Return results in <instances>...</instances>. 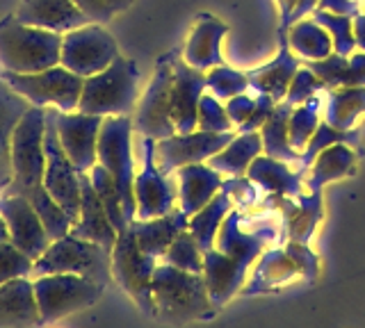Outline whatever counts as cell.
I'll use <instances>...</instances> for the list:
<instances>
[{
  "mask_svg": "<svg viewBox=\"0 0 365 328\" xmlns=\"http://www.w3.org/2000/svg\"><path fill=\"white\" fill-rule=\"evenodd\" d=\"M212 303L203 274L182 271L174 265H155L153 271V317L167 324L210 319Z\"/></svg>",
  "mask_w": 365,
  "mask_h": 328,
  "instance_id": "1",
  "label": "cell"
},
{
  "mask_svg": "<svg viewBox=\"0 0 365 328\" xmlns=\"http://www.w3.org/2000/svg\"><path fill=\"white\" fill-rule=\"evenodd\" d=\"M62 35L43 28L26 26L16 16L0 23V64L5 71L32 73L60 64Z\"/></svg>",
  "mask_w": 365,
  "mask_h": 328,
  "instance_id": "2",
  "label": "cell"
},
{
  "mask_svg": "<svg viewBox=\"0 0 365 328\" xmlns=\"http://www.w3.org/2000/svg\"><path fill=\"white\" fill-rule=\"evenodd\" d=\"M137 85H140L137 64L117 55L110 66L85 78L78 110L98 117L130 115L137 105Z\"/></svg>",
  "mask_w": 365,
  "mask_h": 328,
  "instance_id": "3",
  "label": "cell"
},
{
  "mask_svg": "<svg viewBox=\"0 0 365 328\" xmlns=\"http://www.w3.org/2000/svg\"><path fill=\"white\" fill-rule=\"evenodd\" d=\"M112 251L96 242L83 240L76 235L57 237L48 244V248L34 260V276L43 274H78L101 282L108 287L112 278Z\"/></svg>",
  "mask_w": 365,
  "mask_h": 328,
  "instance_id": "4",
  "label": "cell"
},
{
  "mask_svg": "<svg viewBox=\"0 0 365 328\" xmlns=\"http://www.w3.org/2000/svg\"><path fill=\"white\" fill-rule=\"evenodd\" d=\"M43 132H46V107L30 105L26 115L16 123L11 134V183L5 191L9 194H23L34 187L43 185V169H46V149H43Z\"/></svg>",
  "mask_w": 365,
  "mask_h": 328,
  "instance_id": "5",
  "label": "cell"
},
{
  "mask_svg": "<svg viewBox=\"0 0 365 328\" xmlns=\"http://www.w3.org/2000/svg\"><path fill=\"white\" fill-rule=\"evenodd\" d=\"M0 80H5L30 105L73 112L78 110L85 78L76 75L62 64H55L48 66V69L32 71V73H14L3 69L0 71Z\"/></svg>",
  "mask_w": 365,
  "mask_h": 328,
  "instance_id": "6",
  "label": "cell"
},
{
  "mask_svg": "<svg viewBox=\"0 0 365 328\" xmlns=\"http://www.w3.org/2000/svg\"><path fill=\"white\" fill-rule=\"evenodd\" d=\"M32 285L41 324H53L73 312L87 310L94 303H98L103 292H106V285L78 274L34 276Z\"/></svg>",
  "mask_w": 365,
  "mask_h": 328,
  "instance_id": "7",
  "label": "cell"
},
{
  "mask_svg": "<svg viewBox=\"0 0 365 328\" xmlns=\"http://www.w3.org/2000/svg\"><path fill=\"white\" fill-rule=\"evenodd\" d=\"M133 119L130 115L106 117L98 132V164H103L114 178L119 191L123 212L128 221L135 219V160H133Z\"/></svg>",
  "mask_w": 365,
  "mask_h": 328,
  "instance_id": "8",
  "label": "cell"
},
{
  "mask_svg": "<svg viewBox=\"0 0 365 328\" xmlns=\"http://www.w3.org/2000/svg\"><path fill=\"white\" fill-rule=\"evenodd\" d=\"M112 278L135 301L144 314L153 317V271L155 258L146 255L135 240L130 226L117 235L112 246Z\"/></svg>",
  "mask_w": 365,
  "mask_h": 328,
  "instance_id": "9",
  "label": "cell"
},
{
  "mask_svg": "<svg viewBox=\"0 0 365 328\" xmlns=\"http://www.w3.org/2000/svg\"><path fill=\"white\" fill-rule=\"evenodd\" d=\"M119 55V46L103 23H87L62 35L60 64L80 78H89L110 66Z\"/></svg>",
  "mask_w": 365,
  "mask_h": 328,
  "instance_id": "10",
  "label": "cell"
},
{
  "mask_svg": "<svg viewBox=\"0 0 365 328\" xmlns=\"http://www.w3.org/2000/svg\"><path fill=\"white\" fill-rule=\"evenodd\" d=\"M171 85H174V55H167L158 62L155 73L135 112L133 126L142 137L158 142L176 132L171 117Z\"/></svg>",
  "mask_w": 365,
  "mask_h": 328,
  "instance_id": "11",
  "label": "cell"
},
{
  "mask_svg": "<svg viewBox=\"0 0 365 328\" xmlns=\"http://www.w3.org/2000/svg\"><path fill=\"white\" fill-rule=\"evenodd\" d=\"M43 149H46L43 187L66 210L68 217L76 221L80 212V171L68 160V155L64 153L60 144V137H57L53 107H46Z\"/></svg>",
  "mask_w": 365,
  "mask_h": 328,
  "instance_id": "12",
  "label": "cell"
},
{
  "mask_svg": "<svg viewBox=\"0 0 365 328\" xmlns=\"http://www.w3.org/2000/svg\"><path fill=\"white\" fill-rule=\"evenodd\" d=\"M135 219L163 217L176 208L178 185L171 183L158 169L155 162V139L144 137L142 142V169L135 174Z\"/></svg>",
  "mask_w": 365,
  "mask_h": 328,
  "instance_id": "13",
  "label": "cell"
},
{
  "mask_svg": "<svg viewBox=\"0 0 365 328\" xmlns=\"http://www.w3.org/2000/svg\"><path fill=\"white\" fill-rule=\"evenodd\" d=\"M237 134V130L226 132H208V130H192V132H174L171 137L155 142V162L165 176H171L176 169L185 164L208 162L215 153H220L224 146Z\"/></svg>",
  "mask_w": 365,
  "mask_h": 328,
  "instance_id": "14",
  "label": "cell"
},
{
  "mask_svg": "<svg viewBox=\"0 0 365 328\" xmlns=\"http://www.w3.org/2000/svg\"><path fill=\"white\" fill-rule=\"evenodd\" d=\"M57 137L68 160L80 174H89L91 166L98 162V132L103 126V119L98 115H87V112H60L53 107Z\"/></svg>",
  "mask_w": 365,
  "mask_h": 328,
  "instance_id": "15",
  "label": "cell"
},
{
  "mask_svg": "<svg viewBox=\"0 0 365 328\" xmlns=\"http://www.w3.org/2000/svg\"><path fill=\"white\" fill-rule=\"evenodd\" d=\"M0 214L5 219L9 242L19 246L23 253H28L32 260H37L53 242L37 210L23 194L0 191Z\"/></svg>",
  "mask_w": 365,
  "mask_h": 328,
  "instance_id": "16",
  "label": "cell"
},
{
  "mask_svg": "<svg viewBox=\"0 0 365 328\" xmlns=\"http://www.w3.org/2000/svg\"><path fill=\"white\" fill-rule=\"evenodd\" d=\"M205 92V71L194 69L185 60L174 58V85H171V117L176 132L197 130L199 100Z\"/></svg>",
  "mask_w": 365,
  "mask_h": 328,
  "instance_id": "17",
  "label": "cell"
},
{
  "mask_svg": "<svg viewBox=\"0 0 365 328\" xmlns=\"http://www.w3.org/2000/svg\"><path fill=\"white\" fill-rule=\"evenodd\" d=\"M68 233L106 246L108 251H112L114 242H117L119 233L112 226L106 208H103L96 189L91 185L89 174H80V212L76 221L71 223V231Z\"/></svg>",
  "mask_w": 365,
  "mask_h": 328,
  "instance_id": "18",
  "label": "cell"
},
{
  "mask_svg": "<svg viewBox=\"0 0 365 328\" xmlns=\"http://www.w3.org/2000/svg\"><path fill=\"white\" fill-rule=\"evenodd\" d=\"M14 16L26 26L60 32V35L91 23L73 0H23Z\"/></svg>",
  "mask_w": 365,
  "mask_h": 328,
  "instance_id": "19",
  "label": "cell"
},
{
  "mask_svg": "<svg viewBox=\"0 0 365 328\" xmlns=\"http://www.w3.org/2000/svg\"><path fill=\"white\" fill-rule=\"evenodd\" d=\"M176 185H178V208L192 217L208 203L224 185V174L212 169L208 162L185 164L176 169Z\"/></svg>",
  "mask_w": 365,
  "mask_h": 328,
  "instance_id": "20",
  "label": "cell"
},
{
  "mask_svg": "<svg viewBox=\"0 0 365 328\" xmlns=\"http://www.w3.org/2000/svg\"><path fill=\"white\" fill-rule=\"evenodd\" d=\"M247 271H249L247 265L222 251H217L215 246L203 251V280L217 308L224 305L245 285Z\"/></svg>",
  "mask_w": 365,
  "mask_h": 328,
  "instance_id": "21",
  "label": "cell"
},
{
  "mask_svg": "<svg viewBox=\"0 0 365 328\" xmlns=\"http://www.w3.org/2000/svg\"><path fill=\"white\" fill-rule=\"evenodd\" d=\"M41 317L30 276L0 282V328L39 326Z\"/></svg>",
  "mask_w": 365,
  "mask_h": 328,
  "instance_id": "22",
  "label": "cell"
},
{
  "mask_svg": "<svg viewBox=\"0 0 365 328\" xmlns=\"http://www.w3.org/2000/svg\"><path fill=\"white\" fill-rule=\"evenodd\" d=\"M226 32H228V26L222 23L220 18H215L210 14H201L185 43L182 60L201 71H208L217 64H224L222 39L226 37Z\"/></svg>",
  "mask_w": 365,
  "mask_h": 328,
  "instance_id": "23",
  "label": "cell"
},
{
  "mask_svg": "<svg viewBox=\"0 0 365 328\" xmlns=\"http://www.w3.org/2000/svg\"><path fill=\"white\" fill-rule=\"evenodd\" d=\"M242 221H245V214L231 210L228 217L224 219L220 233H217V240H215V248L222 251L226 255H231L235 260H240L242 265L251 267L256 263V258L260 255L262 246L274 235L272 228H260L258 233H245L242 231Z\"/></svg>",
  "mask_w": 365,
  "mask_h": 328,
  "instance_id": "24",
  "label": "cell"
},
{
  "mask_svg": "<svg viewBox=\"0 0 365 328\" xmlns=\"http://www.w3.org/2000/svg\"><path fill=\"white\" fill-rule=\"evenodd\" d=\"M190 217L180 208H174L171 212L163 214V217L153 219H133L130 231L135 233V240L140 248L151 258H163L171 242L187 228Z\"/></svg>",
  "mask_w": 365,
  "mask_h": 328,
  "instance_id": "25",
  "label": "cell"
},
{
  "mask_svg": "<svg viewBox=\"0 0 365 328\" xmlns=\"http://www.w3.org/2000/svg\"><path fill=\"white\" fill-rule=\"evenodd\" d=\"M279 43H281V48H279L277 58L267 62L265 66H260V69L247 71L251 89H256L260 94H269L277 103L285 98L292 78H294L297 69H299V60L292 55V48H290L288 37H285L283 30H279Z\"/></svg>",
  "mask_w": 365,
  "mask_h": 328,
  "instance_id": "26",
  "label": "cell"
},
{
  "mask_svg": "<svg viewBox=\"0 0 365 328\" xmlns=\"http://www.w3.org/2000/svg\"><path fill=\"white\" fill-rule=\"evenodd\" d=\"M30 103L16 94L5 80H0V191H5L11 183V134L16 123L26 115Z\"/></svg>",
  "mask_w": 365,
  "mask_h": 328,
  "instance_id": "27",
  "label": "cell"
},
{
  "mask_svg": "<svg viewBox=\"0 0 365 328\" xmlns=\"http://www.w3.org/2000/svg\"><path fill=\"white\" fill-rule=\"evenodd\" d=\"M288 164L290 162L274 160V157L262 153V155H258L256 160L249 164L247 178L254 180V185L272 191V194L299 199L302 196V185H299L302 174L292 171Z\"/></svg>",
  "mask_w": 365,
  "mask_h": 328,
  "instance_id": "28",
  "label": "cell"
},
{
  "mask_svg": "<svg viewBox=\"0 0 365 328\" xmlns=\"http://www.w3.org/2000/svg\"><path fill=\"white\" fill-rule=\"evenodd\" d=\"M354 171H356V155L349 149V144L329 146V149L317 153L313 166L308 169V178H306L308 191H322L327 183L347 178Z\"/></svg>",
  "mask_w": 365,
  "mask_h": 328,
  "instance_id": "29",
  "label": "cell"
},
{
  "mask_svg": "<svg viewBox=\"0 0 365 328\" xmlns=\"http://www.w3.org/2000/svg\"><path fill=\"white\" fill-rule=\"evenodd\" d=\"M294 105L288 98L279 100L274 105L269 119L262 123L260 128V137H262V153L274 157V160H283V162H299L302 153L292 149L290 144V134H288V121L292 115Z\"/></svg>",
  "mask_w": 365,
  "mask_h": 328,
  "instance_id": "30",
  "label": "cell"
},
{
  "mask_svg": "<svg viewBox=\"0 0 365 328\" xmlns=\"http://www.w3.org/2000/svg\"><path fill=\"white\" fill-rule=\"evenodd\" d=\"M262 155V137L260 130L237 132L220 153H215L208 164L226 176H247L249 164Z\"/></svg>",
  "mask_w": 365,
  "mask_h": 328,
  "instance_id": "31",
  "label": "cell"
},
{
  "mask_svg": "<svg viewBox=\"0 0 365 328\" xmlns=\"http://www.w3.org/2000/svg\"><path fill=\"white\" fill-rule=\"evenodd\" d=\"M233 206H235V201L231 199V194H228L226 189H220L199 212H194L190 217L187 231L197 237V242L203 251H208V248L215 246L217 233H220L222 223L228 217V212L233 210Z\"/></svg>",
  "mask_w": 365,
  "mask_h": 328,
  "instance_id": "32",
  "label": "cell"
},
{
  "mask_svg": "<svg viewBox=\"0 0 365 328\" xmlns=\"http://www.w3.org/2000/svg\"><path fill=\"white\" fill-rule=\"evenodd\" d=\"M285 37H288L292 53H297L304 60H322L334 53V39H331L327 28L319 26L311 14H308V18L304 16L294 21L285 30Z\"/></svg>",
  "mask_w": 365,
  "mask_h": 328,
  "instance_id": "33",
  "label": "cell"
},
{
  "mask_svg": "<svg viewBox=\"0 0 365 328\" xmlns=\"http://www.w3.org/2000/svg\"><path fill=\"white\" fill-rule=\"evenodd\" d=\"M365 112V87H336L327 89L324 121L338 130H351Z\"/></svg>",
  "mask_w": 365,
  "mask_h": 328,
  "instance_id": "34",
  "label": "cell"
},
{
  "mask_svg": "<svg viewBox=\"0 0 365 328\" xmlns=\"http://www.w3.org/2000/svg\"><path fill=\"white\" fill-rule=\"evenodd\" d=\"M89 178H91V185H94L101 203H103V208H106V212H108L112 226L117 228V233L125 231L130 226V221H128V217H125V212H123L121 191H119L117 183H114V178L110 176V171L103 164L96 162L94 166H91Z\"/></svg>",
  "mask_w": 365,
  "mask_h": 328,
  "instance_id": "35",
  "label": "cell"
},
{
  "mask_svg": "<svg viewBox=\"0 0 365 328\" xmlns=\"http://www.w3.org/2000/svg\"><path fill=\"white\" fill-rule=\"evenodd\" d=\"M26 199L32 203L34 210H37L39 219L43 221L46 231H48V235H51V240H57V237L68 235L73 219L68 217L66 210L48 194V191H46L43 185H39V187H34L32 191H28Z\"/></svg>",
  "mask_w": 365,
  "mask_h": 328,
  "instance_id": "36",
  "label": "cell"
},
{
  "mask_svg": "<svg viewBox=\"0 0 365 328\" xmlns=\"http://www.w3.org/2000/svg\"><path fill=\"white\" fill-rule=\"evenodd\" d=\"M359 142H361V130H338L334 126H329L327 121H319V126L315 128L311 142H308L306 149L302 151V160H299V169H297V171L299 174L308 171L313 160L317 157V153L329 149V146H334V144L359 146Z\"/></svg>",
  "mask_w": 365,
  "mask_h": 328,
  "instance_id": "37",
  "label": "cell"
},
{
  "mask_svg": "<svg viewBox=\"0 0 365 328\" xmlns=\"http://www.w3.org/2000/svg\"><path fill=\"white\" fill-rule=\"evenodd\" d=\"M311 16L319 26L327 28V32L334 39V53L340 55H351L356 51V37H354V16L349 14H338L331 9L315 7Z\"/></svg>",
  "mask_w": 365,
  "mask_h": 328,
  "instance_id": "38",
  "label": "cell"
},
{
  "mask_svg": "<svg viewBox=\"0 0 365 328\" xmlns=\"http://www.w3.org/2000/svg\"><path fill=\"white\" fill-rule=\"evenodd\" d=\"M317 126H319V98L317 96L294 105L290 121H288V134H290L292 149L302 153L306 149V144L311 142Z\"/></svg>",
  "mask_w": 365,
  "mask_h": 328,
  "instance_id": "39",
  "label": "cell"
},
{
  "mask_svg": "<svg viewBox=\"0 0 365 328\" xmlns=\"http://www.w3.org/2000/svg\"><path fill=\"white\" fill-rule=\"evenodd\" d=\"M163 260L167 265H174L182 271L203 274V248L199 246L197 237H194L187 228L182 231L174 242H171V246L167 248Z\"/></svg>",
  "mask_w": 365,
  "mask_h": 328,
  "instance_id": "40",
  "label": "cell"
},
{
  "mask_svg": "<svg viewBox=\"0 0 365 328\" xmlns=\"http://www.w3.org/2000/svg\"><path fill=\"white\" fill-rule=\"evenodd\" d=\"M205 89L220 100H228L242 92H249V78L242 71H235L226 64H217L205 71Z\"/></svg>",
  "mask_w": 365,
  "mask_h": 328,
  "instance_id": "41",
  "label": "cell"
},
{
  "mask_svg": "<svg viewBox=\"0 0 365 328\" xmlns=\"http://www.w3.org/2000/svg\"><path fill=\"white\" fill-rule=\"evenodd\" d=\"M302 206L292 210V217H290V240L292 242H299L306 244L308 237L313 235L315 226L322 217V196L319 191H311V196H299Z\"/></svg>",
  "mask_w": 365,
  "mask_h": 328,
  "instance_id": "42",
  "label": "cell"
},
{
  "mask_svg": "<svg viewBox=\"0 0 365 328\" xmlns=\"http://www.w3.org/2000/svg\"><path fill=\"white\" fill-rule=\"evenodd\" d=\"M197 128L208 130V132H226L235 130L231 117H228L226 105H222V100L212 96L208 89L203 92L199 100V112H197Z\"/></svg>",
  "mask_w": 365,
  "mask_h": 328,
  "instance_id": "43",
  "label": "cell"
},
{
  "mask_svg": "<svg viewBox=\"0 0 365 328\" xmlns=\"http://www.w3.org/2000/svg\"><path fill=\"white\" fill-rule=\"evenodd\" d=\"M32 269H34V260L28 253H23L9 240L0 242V282L30 276Z\"/></svg>",
  "mask_w": 365,
  "mask_h": 328,
  "instance_id": "44",
  "label": "cell"
},
{
  "mask_svg": "<svg viewBox=\"0 0 365 328\" xmlns=\"http://www.w3.org/2000/svg\"><path fill=\"white\" fill-rule=\"evenodd\" d=\"M306 66L327 85V89H336V87L345 85L347 66H349V55L331 53V55H327V58H322V60H308Z\"/></svg>",
  "mask_w": 365,
  "mask_h": 328,
  "instance_id": "45",
  "label": "cell"
},
{
  "mask_svg": "<svg viewBox=\"0 0 365 328\" xmlns=\"http://www.w3.org/2000/svg\"><path fill=\"white\" fill-rule=\"evenodd\" d=\"M324 89H327V85L319 80L308 66H299L294 78H292L290 87H288L285 98H288L292 105H299V103H304V100L317 96V92H324Z\"/></svg>",
  "mask_w": 365,
  "mask_h": 328,
  "instance_id": "46",
  "label": "cell"
},
{
  "mask_svg": "<svg viewBox=\"0 0 365 328\" xmlns=\"http://www.w3.org/2000/svg\"><path fill=\"white\" fill-rule=\"evenodd\" d=\"M254 110H256V98H251L247 92H242V94H237V96L226 100V112H228V117H231L235 130L242 128L245 123L251 119Z\"/></svg>",
  "mask_w": 365,
  "mask_h": 328,
  "instance_id": "47",
  "label": "cell"
},
{
  "mask_svg": "<svg viewBox=\"0 0 365 328\" xmlns=\"http://www.w3.org/2000/svg\"><path fill=\"white\" fill-rule=\"evenodd\" d=\"M274 105H277V100H274L269 94H260L256 96V110H254V115H251V119L245 123L242 128H237V132H251V130H260L262 128V123H265L272 115V110Z\"/></svg>",
  "mask_w": 365,
  "mask_h": 328,
  "instance_id": "48",
  "label": "cell"
},
{
  "mask_svg": "<svg viewBox=\"0 0 365 328\" xmlns=\"http://www.w3.org/2000/svg\"><path fill=\"white\" fill-rule=\"evenodd\" d=\"M73 3L83 9L91 23H108L114 16V9L106 3V0H73Z\"/></svg>",
  "mask_w": 365,
  "mask_h": 328,
  "instance_id": "49",
  "label": "cell"
},
{
  "mask_svg": "<svg viewBox=\"0 0 365 328\" xmlns=\"http://www.w3.org/2000/svg\"><path fill=\"white\" fill-rule=\"evenodd\" d=\"M345 85L349 87H365V51H354L349 55V66H347V78ZM342 85V87H345Z\"/></svg>",
  "mask_w": 365,
  "mask_h": 328,
  "instance_id": "50",
  "label": "cell"
},
{
  "mask_svg": "<svg viewBox=\"0 0 365 328\" xmlns=\"http://www.w3.org/2000/svg\"><path fill=\"white\" fill-rule=\"evenodd\" d=\"M317 7L331 9V12H338V14H349V16H356L361 12L359 0H319Z\"/></svg>",
  "mask_w": 365,
  "mask_h": 328,
  "instance_id": "51",
  "label": "cell"
},
{
  "mask_svg": "<svg viewBox=\"0 0 365 328\" xmlns=\"http://www.w3.org/2000/svg\"><path fill=\"white\" fill-rule=\"evenodd\" d=\"M317 3H319V0H297V7H294V12L290 16V26L294 23V21H299V18L311 14L313 9L317 7Z\"/></svg>",
  "mask_w": 365,
  "mask_h": 328,
  "instance_id": "52",
  "label": "cell"
},
{
  "mask_svg": "<svg viewBox=\"0 0 365 328\" xmlns=\"http://www.w3.org/2000/svg\"><path fill=\"white\" fill-rule=\"evenodd\" d=\"M354 37H356V48L365 51V12L354 16Z\"/></svg>",
  "mask_w": 365,
  "mask_h": 328,
  "instance_id": "53",
  "label": "cell"
},
{
  "mask_svg": "<svg viewBox=\"0 0 365 328\" xmlns=\"http://www.w3.org/2000/svg\"><path fill=\"white\" fill-rule=\"evenodd\" d=\"M106 3L114 9V14H117V12H123V9H128L133 5V0H106Z\"/></svg>",
  "mask_w": 365,
  "mask_h": 328,
  "instance_id": "54",
  "label": "cell"
},
{
  "mask_svg": "<svg viewBox=\"0 0 365 328\" xmlns=\"http://www.w3.org/2000/svg\"><path fill=\"white\" fill-rule=\"evenodd\" d=\"M3 240H9V235H7V226H5L3 214H0V242H3Z\"/></svg>",
  "mask_w": 365,
  "mask_h": 328,
  "instance_id": "55",
  "label": "cell"
}]
</instances>
